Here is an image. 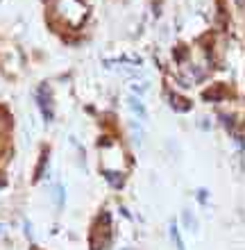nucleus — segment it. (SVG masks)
Masks as SVG:
<instances>
[{
  "label": "nucleus",
  "instance_id": "f257e3e1",
  "mask_svg": "<svg viewBox=\"0 0 245 250\" xmlns=\"http://www.w3.org/2000/svg\"><path fill=\"white\" fill-rule=\"evenodd\" d=\"M37 103H39V109H41V114H43V119L50 123L55 114H53V98H50V89H48L46 84L37 89Z\"/></svg>",
  "mask_w": 245,
  "mask_h": 250
},
{
  "label": "nucleus",
  "instance_id": "20e7f679",
  "mask_svg": "<svg viewBox=\"0 0 245 250\" xmlns=\"http://www.w3.org/2000/svg\"><path fill=\"white\" fill-rule=\"evenodd\" d=\"M46 164H48V150H43V152H41V159H39V166H37V175H34V178H37V180H41V178H43V171H46Z\"/></svg>",
  "mask_w": 245,
  "mask_h": 250
},
{
  "label": "nucleus",
  "instance_id": "0eeeda50",
  "mask_svg": "<svg viewBox=\"0 0 245 250\" xmlns=\"http://www.w3.org/2000/svg\"><path fill=\"white\" fill-rule=\"evenodd\" d=\"M55 205H57V207L64 205V187L61 185H55Z\"/></svg>",
  "mask_w": 245,
  "mask_h": 250
},
{
  "label": "nucleus",
  "instance_id": "1a4fd4ad",
  "mask_svg": "<svg viewBox=\"0 0 245 250\" xmlns=\"http://www.w3.org/2000/svg\"><path fill=\"white\" fill-rule=\"evenodd\" d=\"M198 198H200V203H207V191L200 189V191H198Z\"/></svg>",
  "mask_w": 245,
  "mask_h": 250
},
{
  "label": "nucleus",
  "instance_id": "7ed1b4c3",
  "mask_svg": "<svg viewBox=\"0 0 245 250\" xmlns=\"http://www.w3.org/2000/svg\"><path fill=\"white\" fill-rule=\"evenodd\" d=\"M170 105H172V109H177V112H188V109H191L188 100L177 98V96H170Z\"/></svg>",
  "mask_w": 245,
  "mask_h": 250
},
{
  "label": "nucleus",
  "instance_id": "6e6552de",
  "mask_svg": "<svg viewBox=\"0 0 245 250\" xmlns=\"http://www.w3.org/2000/svg\"><path fill=\"white\" fill-rule=\"evenodd\" d=\"M184 221H186V225H188L191 230H195V218H191V214H188V211H184Z\"/></svg>",
  "mask_w": 245,
  "mask_h": 250
},
{
  "label": "nucleus",
  "instance_id": "f03ea898",
  "mask_svg": "<svg viewBox=\"0 0 245 250\" xmlns=\"http://www.w3.org/2000/svg\"><path fill=\"white\" fill-rule=\"evenodd\" d=\"M127 105H130V109H132V112L136 114V116H139L141 121H146V119H148V112H146V107H143V103H141L139 98H134V96H132V98L127 100Z\"/></svg>",
  "mask_w": 245,
  "mask_h": 250
},
{
  "label": "nucleus",
  "instance_id": "423d86ee",
  "mask_svg": "<svg viewBox=\"0 0 245 250\" xmlns=\"http://www.w3.org/2000/svg\"><path fill=\"white\" fill-rule=\"evenodd\" d=\"M105 178L112 182L113 187H123V175L118 178V173H112V171H105Z\"/></svg>",
  "mask_w": 245,
  "mask_h": 250
},
{
  "label": "nucleus",
  "instance_id": "39448f33",
  "mask_svg": "<svg viewBox=\"0 0 245 250\" xmlns=\"http://www.w3.org/2000/svg\"><path fill=\"white\" fill-rule=\"evenodd\" d=\"M170 237H172V241H175V246H177V250H186L184 241H182V237H179V230H177V225L175 223H170Z\"/></svg>",
  "mask_w": 245,
  "mask_h": 250
},
{
  "label": "nucleus",
  "instance_id": "9d476101",
  "mask_svg": "<svg viewBox=\"0 0 245 250\" xmlns=\"http://www.w3.org/2000/svg\"><path fill=\"white\" fill-rule=\"evenodd\" d=\"M236 5H239V9H243V0H236Z\"/></svg>",
  "mask_w": 245,
  "mask_h": 250
}]
</instances>
